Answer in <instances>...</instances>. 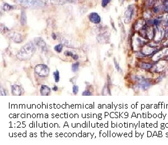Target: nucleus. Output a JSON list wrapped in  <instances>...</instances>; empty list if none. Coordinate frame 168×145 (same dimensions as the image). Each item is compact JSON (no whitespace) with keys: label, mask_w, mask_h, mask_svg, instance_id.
Here are the masks:
<instances>
[{"label":"nucleus","mask_w":168,"mask_h":145,"mask_svg":"<svg viewBox=\"0 0 168 145\" xmlns=\"http://www.w3.org/2000/svg\"><path fill=\"white\" fill-rule=\"evenodd\" d=\"M139 7L137 5L135 4H131L127 6L125 13V22L126 24H128L132 21L133 16L135 15L136 10Z\"/></svg>","instance_id":"3"},{"label":"nucleus","mask_w":168,"mask_h":145,"mask_svg":"<svg viewBox=\"0 0 168 145\" xmlns=\"http://www.w3.org/2000/svg\"><path fill=\"white\" fill-rule=\"evenodd\" d=\"M142 66L143 68H145V69H150L152 67V65L149 64H143Z\"/></svg>","instance_id":"20"},{"label":"nucleus","mask_w":168,"mask_h":145,"mask_svg":"<svg viewBox=\"0 0 168 145\" xmlns=\"http://www.w3.org/2000/svg\"><path fill=\"white\" fill-rule=\"evenodd\" d=\"M72 90H73V93L76 95L77 94V92H79V86L77 85H73V88H72Z\"/></svg>","instance_id":"18"},{"label":"nucleus","mask_w":168,"mask_h":145,"mask_svg":"<svg viewBox=\"0 0 168 145\" xmlns=\"http://www.w3.org/2000/svg\"><path fill=\"white\" fill-rule=\"evenodd\" d=\"M91 95V92L88 90H85V91L83 92V95H86V96L88 95V96H89V95Z\"/></svg>","instance_id":"21"},{"label":"nucleus","mask_w":168,"mask_h":145,"mask_svg":"<svg viewBox=\"0 0 168 145\" xmlns=\"http://www.w3.org/2000/svg\"><path fill=\"white\" fill-rule=\"evenodd\" d=\"M161 3L163 13L168 14V0H162Z\"/></svg>","instance_id":"11"},{"label":"nucleus","mask_w":168,"mask_h":145,"mask_svg":"<svg viewBox=\"0 0 168 145\" xmlns=\"http://www.w3.org/2000/svg\"><path fill=\"white\" fill-rule=\"evenodd\" d=\"M114 64H115V68L117 69V70L119 71V70H120V68H119V65H118V63H117V61H116V60H115V59H114Z\"/></svg>","instance_id":"22"},{"label":"nucleus","mask_w":168,"mask_h":145,"mask_svg":"<svg viewBox=\"0 0 168 145\" xmlns=\"http://www.w3.org/2000/svg\"><path fill=\"white\" fill-rule=\"evenodd\" d=\"M112 0H102L101 1V6L103 7H105L108 6V5L111 2Z\"/></svg>","instance_id":"17"},{"label":"nucleus","mask_w":168,"mask_h":145,"mask_svg":"<svg viewBox=\"0 0 168 145\" xmlns=\"http://www.w3.org/2000/svg\"><path fill=\"white\" fill-rule=\"evenodd\" d=\"M53 75H54L55 82H58L59 81V71L58 70H57L56 72L53 73Z\"/></svg>","instance_id":"16"},{"label":"nucleus","mask_w":168,"mask_h":145,"mask_svg":"<svg viewBox=\"0 0 168 145\" xmlns=\"http://www.w3.org/2000/svg\"><path fill=\"white\" fill-rule=\"evenodd\" d=\"M40 92H41V94L42 95L47 96V95H48L50 94L51 89L48 86H47L46 85H43L41 87Z\"/></svg>","instance_id":"9"},{"label":"nucleus","mask_w":168,"mask_h":145,"mask_svg":"<svg viewBox=\"0 0 168 145\" xmlns=\"http://www.w3.org/2000/svg\"><path fill=\"white\" fill-rule=\"evenodd\" d=\"M72 58L73 59H75V60H77V59H78V58H79V56H78V55H73V56L72 57Z\"/></svg>","instance_id":"23"},{"label":"nucleus","mask_w":168,"mask_h":145,"mask_svg":"<svg viewBox=\"0 0 168 145\" xmlns=\"http://www.w3.org/2000/svg\"><path fill=\"white\" fill-rule=\"evenodd\" d=\"M11 91L14 95H20L21 94V89L20 86L17 85H13L11 86Z\"/></svg>","instance_id":"8"},{"label":"nucleus","mask_w":168,"mask_h":145,"mask_svg":"<svg viewBox=\"0 0 168 145\" xmlns=\"http://www.w3.org/2000/svg\"><path fill=\"white\" fill-rule=\"evenodd\" d=\"M3 9L6 11H10V10L14 9V6L7 3H5L3 5Z\"/></svg>","instance_id":"12"},{"label":"nucleus","mask_w":168,"mask_h":145,"mask_svg":"<svg viewBox=\"0 0 168 145\" xmlns=\"http://www.w3.org/2000/svg\"><path fill=\"white\" fill-rule=\"evenodd\" d=\"M79 65H80V63L79 62H76L75 63H73L72 66V71L73 72H76L78 71L79 70Z\"/></svg>","instance_id":"14"},{"label":"nucleus","mask_w":168,"mask_h":145,"mask_svg":"<svg viewBox=\"0 0 168 145\" xmlns=\"http://www.w3.org/2000/svg\"><path fill=\"white\" fill-rule=\"evenodd\" d=\"M35 50L36 48L34 44L32 42H30L24 45L21 48L16 56L20 60H27L31 58V57L34 53Z\"/></svg>","instance_id":"1"},{"label":"nucleus","mask_w":168,"mask_h":145,"mask_svg":"<svg viewBox=\"0 0 168 145\" xmlns=\"http://www.w3.org/2000/svg\"><path fill=\"white\" fill-rule=\"evenodd\" d=\"M133 1H136V2H138V1H140V0H133Z\"/></svg>","instance_id":"27"},{"label":"nucleus","mask_w":168,"mask_h":145,"mask_svg":"<svg viewBox=\"0 0 168 145\" xmlns=\"http://www.w3.org/2000/svg\"><path fill=\"white\" fill-rule=\"evenodd\" d=\"M35 73L40 77H45L49 74V70L47 66L43 64L38 65L34 69Z\"/></svg>","instance_id":"4"},{"label":"nucleus","mask_w":168,"mask_h":145,"mask_svg":"<svg viewBox=\"0 0 168 145\" xmlns=\"http://www.w3.org/2000/svg\"><path fill=\"white\" fill-rule=\"evenodd\" d=\"M34 42L39 48H40L42 49V51H48V48L46 45V44L42 38L41 37L35 38L34 39Z\"/></svg>","instance_id":"5"},{"label":"nucleus","mask_w":168,"mask_h":145,"mask_svg":"<svg viewBox=\"0 0 168 145\" xmlns=\"http://www.w3.org/2000/svg\"><path fill=\"white\" fill-rule=\"evenodd\" d=\"M52 90H53V91H57V90H58V87H57L56 86H55L54 87L52 88Z\"/></svg>","instance_id":"25"},{"label":"nucleus","mask_w":168,"mask_h":145,"mask_svg":"<svg viewBox=\"0 0 168 145\" xmlns=\"http://www.w3.org/2000/svg\"><path fill=\"white\" fill-rule=\"evenodd\" d=\"M52 38H53L54 40H56V38H57V36H56V35L55 33H53V34H52Z\"/></svg>","instance_id":"24"},{"label":"nucleus","mask_w":168,"mask_h":145,"mask_svg":"<svg viewBox=\"0 0 168 145\" xmlns=\"http://www.w3.org/2000/svg\"><path fill=\"white\" fill-rule=\"evenodd\" d=\"M52 5H62L63 3L62 2V0H48V1Z\"/></svg>","instance_id":"13"},{"label":"nucleus","mask_w":168,"mask_h":145,"mask_svg":"<svg viewBox=\"0 0 168 145\" xmlns=\"http://www.w3.org/2000/svg\"><path fill=\"white\" fill-rule=\"evenodd\" d=\"M90 21L94 24H99L101 21V17L98 13H92L89 16Z\"/></svg>","instance_id":"6"},{"label":"nucleus","mask_w":168,"mask_h":145,"mask_svg":"<svg viewBox=\"0 0 168 145\" xmlns=\"http://www.w3.org/2000/svg\"><path fill=\"white\" fill-rule=\"evenodd\" d=\"M14 1L16 3L27 8H38L45 5L41 0H14Z\"/></svg>","instance_id":"2"},{"label":"nucleus","mask_w":168,"mask_h":145,"mask_svg":"<svg viewBox=\"0 0 168 145\" xmlns=\"http://www.w3.org/2000/svg\"><path fill=\"white\" fill-rule=\"evenodd\" d=\"M69 1H71V2H76V1H79L80 0H67Z\"/></svg>","instance_id":"26"},{"label":"nucleus","mask_w":168,"mask_h":145,"mask_svg":"<svg viewBox=\"0 0 168 145\" xmlns=\"http://www.w3.org/2000/svg\"><path fill=\"white\" fill-rule=\"evenodd\" d=\"M27 15H26V13L25 11L24 10H21V16H20V23L21 24V25H25L27 24Z\"/></svg>","instance_id":"10"},{"label":"nucleus","mask_w":168,"mask_h":145,"mask_svg":"<svg viewBox=\"0 0 168 145\" xmlns=\"http://www.w3.org/2000/svg\"><path fill=\"white\" fill-rule=\"evenodd\" d=\"M64 54H65V56H68V57H72L73 55L72 52H71L70 51H66V52H65Z\"/></svg>","instance_id":"19"},{"label":"nucleus","mask_w":168,"mask_h":145,"mask_svg":"<svg viewBox=\"0 0 168 145\" xmlns=\"http://www.w3.org/2000/svg\"><path fill=\"white\" fill-rule=\"evenodd\" d=\"M10 37L11 39L16 43H21L22 42L21 35L19 33L14 32L10 34Z\"/></svg>","instance_id":"7"},{"label":"nucleus","mask_w":168,"mask_h":145,"mask_svg":"<svg viewBox=\"0 0 168 145\" xmlns=\"http://www.w3.org/2000/svg\"><path fill=\"white\" fill-rule=\"evenodd\" d=\"M62 48H63V45L62 44H58V45H57L55 47V50L58 53H61L62 52Z\"/></svg>","instance_id":"15"}]
</instances>
